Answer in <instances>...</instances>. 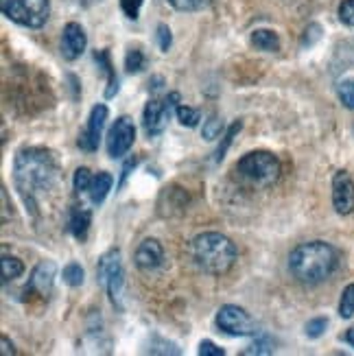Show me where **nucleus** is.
I'll list each match as a JSON object with an SVG mask.
<instances>
[{
  "label": "nucleus",
  "mask_w": 354,
  "mask_h": 356,
  "mask_svg": "<svg viewBox=\"0 0 354 356\" xmlns=\"http://www.w3.org/2000/svg\"><path fill=\"white\" fill-rule=\"evenodd\" d=\"M217 326L221 332L230 337H252L256 334V323L250 317V313L241 306L225 304L217 313Z\"/></svg>",
  "instance_id": "nucleus-8"
},
{
  "label": "nucleus",
  "mask_w": 354,
  "mask_h": 356,
  "mask_svg": "<svg viewBox=\"0 0 354 356\" xmlns=\"http://www.w3.org/2000/svg\"><path fill=\"white\" fill-rule=\"evenodd\" d=\"M105 120H107V105L99 103V105L92 107L90 118H88V125L81 131L79 140H77V145H79L81 151L95 153L99 149L101 136H103V127H105Z\"/></svg>",
  "instance_id": "nucleus-10"
},
{
  "label": "nucleus",
  "mask_w": 354,
  "mask_h": 356,
  "mask_svg": "<svg viewBox=\"0 0 354 356\" xmlns=\"http://www.w3.org/2000/svg\"><path fill=\"white\" fill-rule=\"evenodd\" d=\"M136 164H138V160H136V158L127 160V164L122 166V175H120V184H118V186H122V184H125V179L129 177V173H131L134 168H136Z\"/></svg>",
  "instance_id": "nucleus-35"
},
{
  "label": "nucleus",
  "mask_w": 354,
  "mask_h": 356,
  "mask_svg": "<svg viewBox=\"0 0 354 356\" xmlns=\"http://www.w3.org/2000/svg\"><path fill=\"white\" fill-rule=\"evenodd\" d=\"M97 275L101 286L107 291L110 302L116 308H122V286H125V271H122V260L118 250L105 252L99 260Z\"/></svg>",
  "instance_id": "nucleus-6"
},
{
  "label": "nucleus",
  "mask_w": 354,
  "mask_h": 356,
  "mask_svg": "<svg viewBox=\"0 0 354 356\" xmlns=\"http://www.w3.org/2000/svg\"><path fill=\"white\" fill-rule=\"evenodd\" d=\"M90 225H92V212H90V208H86L83 204L81 206L74 204L68 210V229H70V234L77 241H86L88 232H90Z\"/></svg>",
  "instance_id": "nucleus-15"
},
{
  "label": "nucleus",
  "mask_w": 354,
  "mask_h": 356,
  "mask_svg": "<svg viewBox=\"0 0 354 356\" xmlns=\"http://www.w3.org/2000/svg\"><path fill=\"white\" fill-rule=\"evenodd\" d=\"M0 343H3V356L15 354V348H13V343L9 341V337H5V334H3V339H0Z\"/></svg>",
  "instance_id": "nucleus-36"
},
{
  "label": "nucleus",
  "mask_w": 354,
  "mask_h": 356,
  "mask_svg": "<svg viewBox=\"0 0 354 356\" xmlns=\"http://www.w3.org/2000/svg\"><path fill=\"white\" fill-rule=\"evenodd\" d=\"M223 134V120L219 116H208L204 120V129H202V136L206 138V140H217V138H221Z\"/></svg>",
  "instance_id": "nucleus-21"
},
{
  "label": "nucleus",
  "mask_w": 354,
  "mask_h": 356,
  "mask_svg": "<svg viewBox=\"0 0 354 356\" xmlns=\"http://www.w3.org/2000/svg\"><path fill=\"white\" fill-rule=\"evenodd\" d=\"M234 171L239 179L252 188H269L280 179L282 164L271 151H250L236 162Z\"/></svg>",
  "instance_id": "nucleus-4"
},
{
  "label": "nucleus",
  "mask_w": 354,
  "mask_h": 356,
  "mask_svg": "<svg viewBox=\"0 0 354 356\" xmlns=\"http://www.w3.org/2000/svg\"><path fill=\"white\" fill-rule=\"evenodd\" d=\"M92 177H95V175L90 173V168H86V166L77 168V171H74V179H72L74 191L79 193V195H88L90 184H92Z\"/></svg>",
  "instance_id": "nucleus-27"
},
{
  "label": "nucleus",
  "mask_w": 354,
  "mask_h": 356,
  "mask_svg": "<svg viewBox=\"0 0 354 356\" xmlns=\"http://www.w3.org/2000/svg\"><path fill=\"white\" fill-rule=\"evenodd\" d=\"M143 3H145V0H120V9L129 20H136L138 13H140Z\"/></svg>",
  "instance_id": "nucleus-32"
},
{
  "label": "nucleus",
  "mask_w": 354,
  "mask_h": 356,
  "mask_svg": "<svg viewBox=\"0 0 354 356\" xmlns=\"http://www.w3.org/2000/svg\"><path fill=\"white\" fill-rule=\"evenodd\" d=\"M112 186H114V177L110 173H105V171H101V173H97L95 177H92L90 191H88V197H90L92 204L101 206L103 201L107 199V195H110Z\"/></svg>",
  "instance_id": "nucleus-16"
},
{
  "label": "nucleus",
  "mask_w": 354,
  "mask_h": 356,
  "mask_svg": "<svg viewBox=\"0 0 354 356\" xmlns=\"http://www.w3.org/2000/svg\"><path fill=\"white\" fill-rule=\"evenodd\" d=\"M95 59H97L99 64L103 66V70H105V74H107V90H105V99L116 97V92H118V76H116L114 66H112L110 51H99V53L95 55Z\"/></svg>",
  "instance_id": "nucleus-17"
},
{
  "label": "nucleus",
  "mask_w": 354,
  "mask_h": 356,
  "mask_svg": "<svg viewBox=\"0 0 354 356\" xmlns=\"http://www.w3.org/2000/svg\"><path fill=\"white\" fill-rule=\"evenodd\" d=\"M326 326H328L326 317H315V319H311L309 323H306V334H309L311 339H317V337L324 334Z\"/></svg>",
  "instance_id": "nucleus-31"
},
{
  "label": "nucleus",
  "mask_w": 354,
  "mask_h": 356,
  "mask_svg": "<svg viewBox=\"0 0 354 356\" xmlns=\"http://www.w3.org/2000/svg\"><path fill=\"white\" fill-rule=\"evenodd\" d=\"M337 267H339V252L324 241L302 243L289 256V271L304 286L326 282Z\"/></svg>",
  "instance_id": "nucleus-2"
},
{
  "label": "nucleus",
  "mask_w": 354,
  "mask_h": 356,
  "mask_svg": "<svg viewBox=\"0 0 354 356\" xmlns=\"http://www.w3.org/2000/svg\"><path fill=\"white\" fill-rule=\"evenodd\" d=\"M134 260L140 271H156L164 265V247L158 238H145L138 245Z\"/></svg>",
  "instance_id": "nucleus-13"
},
{
  "label": "nucleus",
  "mask_w": 354,
  "mask_h": 356,
  "mask_svg": "<svg viewBox=\"0 0 354 356\" xmlns=\"http://www.w3.org/2000/svg\"><path fill=\"white\" fill-rule=\"evenodd\" d=\"M241 129H243V122H241V120H236V122H232V125H230V129H227V131H225V136H223V145H219L217 153H214V160L221 162V160L225 158V151H227V147L234 143V136H236Z\"/></svg>",
  "instance_id": "nucleus-25"
},
{
  "label": "nucleus",
  "mask_w": 354,
  "mask_h": 356,
  "mask_svg": "<svg viewBox=\"0 0 354 356\" xmlns=\"http://www.w3.org/2000/svg\"><path fill=\"white\" fill-rule=\"evenodd\" d=\"M83 267L79 265V262H68V265L64 267V282L70 284V286H81L83 284Z\"/></svg>",
  "instance_id": "nucleus-23"
},
{
  "label": "nucleus",
  "mask_w": 354,
  "mask_h": 356,
  "mask_svg": "<svg viewBox=\"0 0 354 356\" xmlns=\"http://www.w3.org/2000/svg\"><path fill=\"white\" fill-rule=\"evenodd\" d=\"M252 44L256 46L258 51H265V53L280 51V38H278V33H273V31H269V29H258V31H254Z\"/></svg>",
  "instance_id": "nucleus-18"
},
{
  "label": "nucleus",
  "mask_w": 354,
  "mask_h": 356,
  "mask_svg": "<svg viewBox=\"0 0 354 356\" xmlns=\"http://www.w3.org/2000/svg\"><path fill=\"white\" fill-rule=\"evenodd\" d=\"M337 97L348 110H354V79H344L337 86Z\"/></svg>",
  "instance_id": "nucleus-26"
},
{
  "label": "nucleus",
  "mask_w": 354,
  "mask_h": 356,
  "mask_svg": "<svg viewBox=\"0 0 354 356\" xmlns=\"http://www.w3.org/2000/svg\"><path fill=\"white\" fill-rule=\"evenodd\" d=\"M199 356H223L225 354V350L223 348H219V346H214L212 341H202L199 343Z\"/></svg>",
  "instance_id": "nucleus-34"
},
{
  "label": "nucleus",
  "mask_w": 354,
  "mask_h": 356,
  "mask_svg": "<svg viewBox=\"0 0 354 356\" xmlns=\"http://www.w3.org/2000/svg\"><path fill=\"white\" fill-rule=\"evenodd\" d=\"M177 11H197V9H204L208 7L212 0H168Z\"/></svg>",
  "instance_id": "nucleus-29"
},
{
  "label": "nucleus",
  "mask_w": 354,
  "mask_h": 356,
  "mask_svg": "<svg viewBox=\"0 0 354 356\" xmlns=\"http://www.w3.org/2000/svg\"><path fill=\"white\" fill-rule=\"evenodd\" d=\"M339 20L346 26H354V0H341L339 3Z\"/></svg>",
  "instance_id": "nucleus-30"
},
{
  "label": "nucleus",
  "mask_w": 354,
  "mask_h": 356,
  "mask_svg": "<svg viewBox=\"0 0 354 356\" xmlns=\"http://www.w3.org/2000/svg\"><path fill=\"white\" fill-rule=\"evenodd\" d=\"M245 356H252V354H273V343H271V339L269 337H260L256 339V341L248 348V350H243Z\"/></svg>",
  "instance_id": "nucleus-28"
},
{
  "label": "nucleus",
  "mask_w": 354,
  "mask_h": 356,
  "mask_svg": "<svg viewBox=\"0 0 354 356\" xmlns=\"http://www.w3.org/2000/svg\"><path fill=\"white\" fill-rule=\"evenodd\" d=\"M158 44H160V51H162V53H166L168 49H171L173 35H171V29H168L166 24H160V26H158Z\"/></svg>",
  "instance_id": "nucleus-33"
},
{
  "label": "nucleus",
  "mask_w": 354,
  "mask_h": 356,
  "mask_svg": "<svg viewBox=\"0 0 354 356\" xmlns=\"http://www.w3.org/2000/svg\"><path fill=\"white\" fill-rule=\"evenodd\" d=\"M344 339H346V343H350V346L354 348V328H350V330L344 334Z\"/></svg>",
  "instance_id": "nucleus-37"
},
{
  "label": "nucleus",
  "mask_w": 354,
  "mask_h": 356,
  "mask_svg": "<svg viewBox=\"0 0 354 356\" xmlns=\"http://www.w3.org/2000/svg\"><path fill=\"white\" fill-rule=\"evenodd\" d=\"M86 44H88V38H86L83 26L77 22H68L64 26V33H61V55H64V59L68 61L79 59L81 53L86 51Z\"/></svg>",
  "instance_id": "nucleus-14"
},
{
  "label": "nucleus",
  "mask_w": 354,
  "mask_h": 356,
  "mask_svg": "<svg viewBox=\"0 0 354 356\" xmlns=\"http://www.w3.org/2000/svg\"><path fill=\"white\" fill-rule=\"evenodd\" d=\"M0 269H3V282H11L15 277H20L24 273V265L20 258L15 256H9V254H3V260H0Z\"/></svg>",
  "instance_id": "nucleus-19"
},
{
  "label": "nucleus",
  "mask_w": 354,
  "mask_h": 356,
  "mask_svg": "<svg viewBox=\"0 0 354 356\" xmlns=\"http://www.w3.org/2000/svg\"><path fill=\"white\" fill-rule=\"evenodd\" d=\"M147 66V57L140 49H129L127 55H125V68L127 72H140L143 68Z\"/></svg>",
  "instance_id": "nucleus-22"
},
{
  "label": "nucleus",
  "mask_w": 354,
  "mask_h": 356,
  "mask_svg": "<svg viewBox=\"0 0 354 356\" xmlns=\"http://www.w3.org/2000/svg\"><path fill=\"white\" fill-rule=\"evenodd\" d=\"M7 18L26 29H40L51 15L49 0H0Z\"/></svg>",
  "instance_id": "nucleus-5"
},
{
  "label": "nucleus",
  "mask_w": 354,
  "mask_h": 356,
  "mask_svg": "<svg viewBox=\"0 0 354 356\" xmlns=\"http://www.w3.org/2000/svg\"><path fill=\"white\" fill-rule=\"evenodd\" d=\"M55 271L57 269L51 260H42L29 277L26 293H35L42 300H49L53 293V284H55Z\"/></svg>",
  "instance_id": "nucleus-12"
},
{
  "label": "nucleus",
  "mask_w": 354,
  "mask_h": 356,
  "mask_svg": "<svg viewBox=\"0 0 354 356\" xmlns=\"http://www.w3.org/2000/svg\"><path fill=\"white\" fill-rule=\"evenodd\" d=\"M175 116L179 120V125L184 127H197L199 125V120H202V112L195 110V107H188V105H177V110H175Z\"/></svg>",
  "instance_id": "nucleus-20"
},
{
  "label": "nucleus",
  "mask_w": 354,
  "mask_h": 356,
  "mask_svg": "<svg viewBox=\"0 0 354 356\" xmlns=\"http://www.w3.org/2000/svg\"><path fill=\"white\" fill-rule=\"evenodd\" d=\"M339 315L344 319L354 317V282L348 284L341 293V300H339Z\"/></svg>",
  "instance_id": "nucleus-24"
},
{
  "label": "nucleus",
  "mask_w": 354,
  "mask_h": 356,
  "mask_svg": "<svg viewBox=\"0 0 354 356\" xmlns=\"http://www.w3.org/2000/svg\"><path fill=\"white\" fill-rule=\"evenodd\" d=\"M191 256L202 271L210 275H225L236 262V245L221 232H204L193 238Z\"/></svg>",
  "instance_id": "nucleus-3"
},
{
  "label": "nucleus",
  "mask_w": 354,
  "mask_h": 356,
  "mask_svg": "<svg viewBox=\"0 0 354 356\" xmlns=\"http://www.w3.org/2000/svg\"><path fill=\"white\" fill-rule=\"evenodd\" d=\"M179 105V95L177 92H171V95H166L162 101L153 99L145 105V112H143V125H145V131L149 136H160L171 116L175 114Z\"/></svg>",
  "instance_id": "nucleus-7"
},
{
  "label": "nucleus",
  "mask_w": 354,
  "mask_h": 356,
  "mask_svg": "<svg viewBox=\"0 0 354 356\" xmlns=\"http://www.w3.org/2000/svg\"><path fill=\"white\" fill-rule=\"evenodd\" d=\"M136 140V127L129 116H120L114 120V125L107 131V153L110 158H122L131 149Z\"/></svg>",
  "instance_id": "nucleus-9"
},
{
  "label": "nucleus",
  "mask_w": 354,
  "mask_h": 356,
  "mask_svg": "<svg viewBox=\"0 0 354 356\" xmlns=\"http://www.w3.org/2000/svg\"><path fill=\"white\" fill-rule=\"evenodd\" d=\"M61 181V166L55 151L46 147H24L15 153L13 184L20 193L26 212L38 216Z\"/></svg>",
  "instance_id": "nucleus-1"
},
{
  "label": "nucleus",
  "mask_w": 354,
  "mask_h": 356,
  "mask_svg": "<svg viewBox=\"0 0 354 356\" xmlns=\"http://www.w3.org/2000/svg\"><path fill=\"white\" fill-rule=\"evenodd\" d=\"M332 208L341 216L354 212V179L348 171H337L332 177Z\"/></svg>",
  "instance_id": "nucleus-11"
}]
</instances>
